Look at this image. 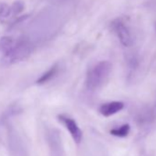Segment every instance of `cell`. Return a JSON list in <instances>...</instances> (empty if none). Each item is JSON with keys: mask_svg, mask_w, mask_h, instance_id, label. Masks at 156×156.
I'll return each instance as SVG.
<instances>
[{"mask_svg": "<svg viewBox=\"0 0 156 156\" xmlns=\"http://www.w3.org/2000/svg\"><path fill=\"white\" fill-rule=\"evenodd\" d=\"M58 73V66L57 65H54L52 66L50 70H48L46 73H44L39 79L37 80V84L39 85H43L49 81H51L52 78L57 74Z\"/></svg>", "mask_w": 156, "mask_h": 156, "instance_id": "cell-7", "label": "cell"}, {"mask_svg": "<svg viewBox=\"0 0 156 156\" xmlns=\"http://www.w3.org/2000/svg\"><path fill=\"white\" fill-rule=\"evenodd\" d=\"M58 119L69 131L73 141L77 144H79L83 138V132L79 128V126H78V124L76 123V121L73 119L65 115H59Z\"/></svg>", "mask_w": 156, "mask_h": 156, "instance_id": "cell-4", "label": "cell"}, {"mask_svg": "<svg viewBox=\"0 0 156 156\" xmlns=\"http://www.w3.org/2000/svg\"><path fill=\"white\" fill-rule=\"evenodd\" d=\"M124 108V103L121 101H112L108 102L99 108V112L104 117H110L114 114H117L118 112L121 111Z\"/></svg>", "mask_w": 156, "mask_h": 156, "instance_id": "cell-6", "label": "cell"}, {"mask_svg": "<svg viewBox=\"0 0 156 156\" xmlns=\"http://www.w3.org/2000/svg\"><path fill=\"white\" fill-rule=\"evenodd\" d=\"M23 4L20 2H16L12 6L7 4H0V21L6 22L10 20L11 18L15 17L23 10Z\"/></svg>", "mask_w": 156, "mask_h": 156, "instance_id": "cell-5", "label": "cell"}, {"mask_svg": "<svg viewBox=\"0 0 156 156\" xmlns=\"http://www.w3.org/2000/svg\"><path fill=\"white\" fill-rule=\"evenodd\" d=\"M111 30L116 34L118 39L119 40L120 43L125 47H129L133 43V39L130 33L129 29L126 25L123 20L116 19L114 20L111 24Z\"/></svg>", "mask_w": 156, "mask_h": 156, "instance_id": "cell-3", "label": "cell"}, {"mask_svg": "<svg viewBox=\"0 0 156 156\" xmlns=\"http://www.w3.org/2000/svg\"><path fill=\"white\" fill-rule=\"evenodd\" d=\"M112 64L108 61H101L91 67L86 76V87L89 91L101 88L110 76Z\"/></svg>", "mask_w": 156, "mask_h": 156, "instance_id": "cell-2", "label": "cell"}, {"mask_svg": "<svg viewBox=\"0 0 156 156\" xmlns=\"http://www.w3.org/2000/svg\"><path fill=\"white\" fill-rule=\"evenodd\" d=\"M129 130H130V128L129 126V124H124L120 127H118V128H114L110 130V133L114 136H117V137H126L129 135Z\"/></svg>", "mask_w": 156, "mask_h": 156, "instance_id": "cell-8", "label": "cell"}, {"mask_svg": "<svg viewBox=\"0 0 156 156\" xmlns=\"http://www.w3.org/2000/svg\"><path fill=\"white\" fill-rule=\"evenodd\" d=\"M31 44L23 38L10 36L0 38V61L11 65L26 60L31 53Z\"/></svg>", "mask_w": 156, "mask_h": 156, "instance_id": "cell-1", "label": "cell"}]
</instances>
